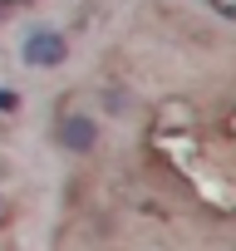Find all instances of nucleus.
Segmentation results:
<instances>
[{
	"mask_svg": "<svg viewBox=\"0 0 236 251\" xmlns=\"http://www.w3.org/2000/svg\"><path fill=\"white\" fill-rule=\"evenodd\" d=\"M207 5H212L221 20H236V0H207Z\"/></svg>",
	"mask_w": 236,
	"mask_h": 251,
	"instance_id": "4",
	"label": "nucleus"
},
{
	"mask_svg": "<svg viewBox=\"0 0 236 251\" xmlns=\"http://www.w3.org/2000/svg\"><path fill=\"white\" fill-rule=\"evenodd\" d=\"M20 59L30 69H59L69 59V35L54 30V25H35L25 40H20Z\"/></svg>",
	"mask_w": 236,
	"mask_h": 251,
	"instance_id": "1",
	"label": "nucleus"
},
{
	"mask_svg": "<svg viewBox=\"0 0 236 251\" xmlns=\"http://www.w3.org/2000/svg\"><path fill=\"white\" fill-rule=\"evenodd\" d=\"M0 113H20V94L0 84Z\"/></svg>",
	"mask_w": 236,
	"mask_h": 251,
	"instance_id": "3",
	"label": "nucleus"
},
{
	"mask_svg": "<svg viewBox=\"0 0 236 251\" xmlns=\"http://www.w3.org/2000/svg\"><path fill=\"white\" fill-rule=\"evenodd\" d=\"M54 138H59V148L64 153H74V158H89L94 148H98V123L89 118V113H64L59 118V128H54Z\"/></svg>",
	"mask_w": 236,
	"mask_h": 251,
	"instance_id": "2",
	"label": "nucleus"
}]
</instances>
